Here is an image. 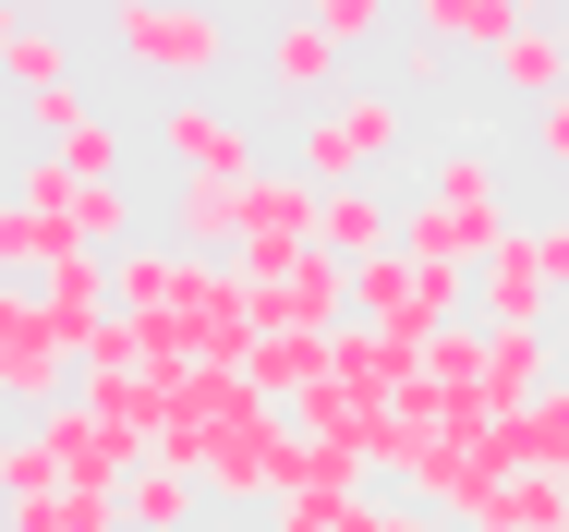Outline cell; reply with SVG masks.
<instances>
[{"instance_id": "1", "label": "cell", "mask_w": 569, "mask_h": 532, "mask_svg": "<svg viewBox=\"0 0 569 532\" xmlns=\"http://www.w3.org/2000/svg\"><path fill=\"white\" fill-rule=\"evenodd\" d=\"M400 133H412V98H388V86H340L328 109H303L291 170H303L316 194H340V182H376V170L400 158Z\"/></svg>"}, {"instance_id": "2", "label": "cell", "mask_w": 569, "mask_h": 532, "mask_svg": "<svg viewBox=\"0 0 569 532\" xmlns=\"http://www.w3.org/2000/svg\"><path fill=\"white\" fill-rule=\"evenodd\" d=\"M110 49L133 73H158V86H207L230 61V24L207 0H110Z\"/></svg>"}, {"instance_id": "3", "label": "cell", "mask_w": 569, "mask_h": 532, "mask_svg": "<svg viewBox=\"0 0 569 532\" xmlns=\"http://www.w3.org/2000/svg\"><path fill=\"white\" fill-rule=\"evenodd\" d=\"M400 484H412V509H437L449 532H472L497 509V484H509V448H497V424H449V435H425V460Z\"/></svg>"}, {"instance_id": "4", "label": "cell", "mask_w": 569, "mask_h": 532, "mask_svg": "<svg viewBox=\"0 0 569 532\" xmlns=\"http://www.w3.org/2000/svg\"><path fill=\"white\" fill-rule=\"evenodd\" d=\"M291 472H303V424H291L279 400H254V412L207 448V496H230V509H279Z\"/></svg>"}, {"instance_id": "5", "label": "cell", "mask_w": 569, "mask_h": 532, "mask_svg": "<svg viewBox=\"0 0 569 532\" xmlns=\"http://www.w3.org/2000/svg\"><path fill=\"white\" fill-rule=\"evenodd\" d=\"M351 315L425 363V339H437V327H460V279L412 267V254H376V267H351Z\"/></svg>"}, {"instance_id": "6", "label": "cell", "mask_w": 569, "mask_h": 532, "mask_svg": "<svg viewBox=\"0 0 569 532\" xmlns=\"http://www.w3.org/2000/svg\"><path fill=\"white\" fill-rule=\"evenodd\" d=\"M254 279V315L267 327H303V339H340L351 327V267L328 242H303V254H279V267H242Z\"/></svg>"}, {"instance_id": "7", "label": "cell", "mask_w": 569, "mask_h": 532, "mask_svg": "<svg viewBox=\"0 0 569 532\" xmlns=\"http://www.w3.org/2000/svg\"><path fill=\"white\" fill-rule=\"evenodd\" d=\"M86 363L49 339V315H37V291L24 279H0V400H24V412H61V388H73Z\"/></svg>"}, {"instance_id": "8", "label": "cell", "mask_w": 569, "mask_h": 532, "mask_svg": "<svg viewBox=\"0 0 569 532\" xmlns=\"http://www.w3.org/2000/svg\"><path fill=\"white\" fill-rule=\"evenodd\" d=\"M158 158H170L182 182H254V170H267L254 121H242V109H207V98L158 109Z\"/></svg>"}, {"instance_id": "9", "label": "cell", "mask_w": 569, "mask_h": 532, "mask_svg": "<svg viewBox=\"0 0 569 532\" xmlns=\"http://www.w3.org/2000/svg\"><path fill=\"white\" fill-rule=\"evenodd\" d=\"M37 424H49V448H61V472H73V484H110V496L158 460L146 424H121V412H98V400H61V412H37Z\"/></svg>"}, {"instance_id": "10", "label": "cell", "mask_w": 569, "mask_h": 532, "mask_svg": "<svg viewBox=\"0 0 569 532\" xmlns=\"http://www.w3.org/2000/svg\"><path fill=\"white\" fill-rule=\"evenodd\" d=\"M425 207H449L460 230L485 242V254H497V242L521 230V218L497 207V145H472V133H460V145H437V158H425Z\"/></svg>"}, {"instance_id": "11", "label": "cell", "mask_w": 569, "mask_h": 532, "mask_svg": "<svg viewBox=\"0 0 569 532\" xmlns=\"http://www.w3.org/2000/svg\"><path fill=\"white\" fill-rule=\"evenodd\" d=\"M472 315L485 327H546L558 315V279H546V242H533V230H509V242L472 267Z\"/></svg>"}, {"instance_id": "12", "label": "cell", "mask_w": 569, "mask_h": 532, "mask_svg": "<svg viewBox=\"0 0 569 532\" xmlns=\"http://www.w3.org/2000/svg\"><path fill=\"white\" fill-rule=\"evenodd\" d=\"M316 218H328V194H316L291 158H267V170H254V230H242V254H230V267H279V254H303V242H316Z\"/></svg>"}, {"instance_id": "13", "label": "cell", "mask_w": 569, "mask_h": 532, "mask_svg": "<svg viewBox=\"0 0 569 532\" xmlns=\"http://www.w3.org/2000/svg\"><path fill=\"white\" fill-rule=\"evenodd\" d=\"M24 121H37V145H49V158H61L73 182H121V158H133V133H121L110 109H86L73 86H61V98H37Z\"/></svg>"}, {"instance_id": "14", "label": "cell", "mask_w": 569, "mask_h": 532, "mask_svg": "<svg viewBox=\"0 0 569 532\" xmlns=\"http://www.w3.org/2000/svg\"><path fill=\"white\" fill-rule=\"evenodd\" d=\"M267 86H279V98H303V109H328V98L351 86V73H340V37H328L316 12L267 24Z\"/></svg>"}, {"instance_id": "15", "label": "cell", "mask_w": 569, "mask_h": 532, "mask_svg": "<svg viewBox=\"0 0 569 532\" xmlns=\"http://www.w3.org/2000/svg\"><path fill=\"white\" fill-rule=\"evenodd\" d=\"M37 315H49V339L86 363V339L110 327V254H61V267L37 279Z\"/></svg>"}, {"instance_id": "16", "label": "cell", "mask_w": 569, "mask_h": 532, "mask_svg": "<svg viewBox=\"0 0 569 532\" xmlns=\"http://www.w3.org/2000/svg\"><path fill=\"white\" fill-rule=\"evenodd\" d=\"M485 400H497V412L558 400V339H546V327H485Z\"/></svg>"}, {"instance_id": "17", "label": "cell", "mask_w": 569, "mask_h": 532, "mask_svg": "<svg viewBox=\"0 0 569 532\" xmlns=\"http://www.w3.org/2000/svg\"><path fill=\"white\" fill-rule=\"evenodd\" d=\"M254 230V182H170V242L182 254H242Z\"/></svg>"}, {"instance_id": "18", "label": "cell", "mask_w": 569, "mask_h": 532, "mask_svg": "<svg viewBox=\"0 0 569 532\" xmlns=\"http://www.w3.org/2000/svg\"><path fill=\"white\" fill-rule=\"evenodd\" d=\"M497 98L509 109H558L569 98V24H521V37L497 49Z\"/></svg>"}, {"instance_id": "19", "label": "cell", "mask_w": 569, "mask_h": 532, "mask_svg": "<svg viewBox=\"0 0 569 532\" xmlns=\"http://www.w3.org/2000/svg\"><path fill=\"white\" fill-rule=\"evenodd\" d=\"M316 242H328L340 267H376V254H400V207H388L376 182H340L328 218H316Z\"/></svg>"}, {"instance_id": "20", "label": "cell", "mask_w": 569, "mask_h": 532, "mask_svg": "<svg viewBox=\"0 0 569 532\" xmlns=\"http://www.w3.org/2000/svg\"><path fill=\"white\" fill-rule=\"evenodd\" d=\"M182 267H194V254L158 242V230L121 242V254H110V315H170V303H182Z\"/></svg>"}, {"instance_id": "21", "label": "cell", "mask_w": 569, "mask_h": 532, "mask_svg": "<svg viewBox=\"0 0 569 532\" xmlns=\"http://www.w3.org/2000/svg\"><path fill=\"white\" fill-rule=\"evenodd\" d=\"M521 24H533L521 0H412V37H437V49H485V61H497Z\"/></svg>"}, {"instance_id": "22", "label": "cell", "mask_w": 569, "mask_h": 532, "mask_svg": "<svg viewBox=\"0 0 569 532\" xmlns=\"http://www.w3.org/2000/svg\"><path fill=\"white\" fill-rule=\"evenodd\" d=\"M121 521H133V532H194V521H207V472H182V460H146V472L121 484Z\"/></svg>"}, {"instance_id": "23", "label": "cell", "mask_w": 569, "mask_h": 532, "mask_svg": "<svg viewBox=\"0 0 569 532\" xmlns=\"http://www.w3.org/2000/svg\"><path fill=\"white\" fill-rule=\"evenodd\" d=\"M242 388L291 412L303 388H328V339H303V327H267V339H254V363H242Z\"/></svg>"}, {"instance_id": "24", "label": "cell", "mask_w": 569, "mask_h": 532, "mask_svg": "<svg viewBox=\"0 0 569 532\" xmlns=\"http://www.w3.org/2000/svg\"><path fill=\"white\" fill-rule=\"evenodd\" d=\"M61 254H86V242H73V230H61L49 207H24V194H0V279H24V291H37V279H49Z\"/></svg>"}, {"instance_id": "25", "label": "cell", "mask_w": 569, "mask_h": 532, "mask_svg": "<svg viewBox=\"0 0 569 532\" xmlns=\"http://www.w3.org/2000/svg\"><path fill=\"white\" fill-rule=\"evenodd\" d=\"M328 375H340L351 400H400V388H412V351H400V339H376V327L351 315L340 339H328Z\"/></svg>"}, {"instance_id": "26", "label": "cell", "mask_w": 569, "mask_h": 532, "mask_svg": "<svg viewBox=\"0 0 569 532\" xmlns=\"http://www.w3.org/2000/svg\"><path fill=\"white\" fill-rule=\"evenodd\" d=\"M412 375H425V388H449L460 412H497V400H485V315H460V327H437V339H425V363H412Z\"/></svg>"}, {"instance_id": "27", "label": "cell", "mask_w": 569, "mask_h": 532, "mask_svg": "<svg viewBox=\"0 0 569 532\" xmlns=\"http://www.w3.org/2000/svg\"><path fill=\"white\" fill-rule=\"evenodd\" d=\"M0 532H133L121 521L110 484H61V496H24V509H0Z\"/></svg>"}, {"instance_id": "28", "label": "cell", "mask_w": 569, "mask_h": 532, "mask_svg": "<svg viewBox=\"0 0 569 532\" xmlns=\"http://www.w3.org/2000/svg\"><path fill=\"white\" fill-rule=\"evenodd\" d=\"M0 86H12L24 109H37V98H61V86H73V37H61V24H24V37L0 49Z\"/></svg>"}, {"instance_id": "29", "label": "cell", "mask_w": 569, "mask_h": 532, "mask_svg": "<svg viewBox=\"0 0 569 532\" xmlns=\"http://www.w3.org/2000/svg\"><path fill=\"white\" fill-rule=\"evenodd\" d=\"M73 472H61V448H49V424L0 435V509H24V496H61Z\"/></svg>"}, {"instance_id": "30", "label": "cell", "mask_w": 569, "mask_h": 532, "mask_svg": "<svg viewBox=\"0 0 569 532\" xmlns=\"http://www.w3.org/2000/svg\"><path fill=\"white\" fill-rule=\"evenodd\" d=\"M316 24H328L340 49H376L388 24H412V0H316Z\"/></svg>"}, {"instance_id": "31", "label": "cell", "mask_w": 569, "mask_h": 532, "mask_svg": "<svg viewBox=\"0 0 569 532\" xmlns=\"http://www.w3.org/2000/svg\"><path fill=\"white\" fill-rule=\"evenodd\" d=\"M267 532H363V496H279Z\"/></svg>"}, {"instance_id": "32", "label": "cell", "mask_w": 569, "mask_h": 532, "mask_svg": "<svg viewBox=\"0 0 569 532\" xmlns=\"http://www.w3.org/2000/svg\"><path fill=\"white\" fill-rule=\"evenodd\" d=\"M449 61H460V49H437V37H400V98H437V86H449Z\"/></svg>"}, {"instance_id": "33", "label": "cell", "mask_w": 569, "mask_h": 532, "mask_svg": "<svg viewBox=\"0 0 569 532\" xmlns=\"http://www.w3.org/2000/svg\"><path fill=\"white\" fill-rule=\"evenodd\" d=\"M521 145H533L546 170H569V98H558V109H533V121H521Z\"/></svg>"}, {"instance_id": "34", "label": "cell", "mask_w": 569, "mask_h": 532, "mask_svg": "<svg viewBox=\"0 0 569 532\" xmlns=\"http://www.w3.org/2000/svg\"><path fill=\"white\" fill-rule=\"evenodd\" d=\"M363 532H449L437 509H412V496H363Z\"/></svg>"}, {"instance_id": "35", "label": "cell", "mask_w": 569, "mask_h": 532, "mask_svg": "<svg viewBox=\"0 0 569 532\" xmlns=\"http://www.w3.org/2000/svg\"><path fill=\"white\" fill-rule=\"evenodd\" d=\"M533 242H546V279L569 291V218H533Z\"/></svg>"}, {"instance_id": "36", "label": "cell", "mask_w": 569, "mask_h": 532, "mask_svg": "<svg viewBox=\"0 0 569 532\" xmlns=\"http://www.w3.org/2000/svg\"><path fill=\"white\" fill-rule=\"evenodd\" d=\"M12 37H24V0H0V49H12Z\"/></svg>"}, {"instance_id": "37", "label": "cell", "mask_w": 569, "mask_h": 532, "mask_svg": "<svg viewBox=\"0 0 569 532\" xmlns=\"http://www.w3.org/2000/svg\"><path fill=\"white\" fill-rule=\"evenodd\" d=\"M521 12H533V24H558V12H569V0H521Z\"/></svg>"}, {"instance_id": "38", "label": "cell", "mask_w": 569, "mask_h": 532, "mask_svg": "<svg viewBox=\"0 0 569 532\" xmlns=\"http://www.w3.org/2000/svg\"><path fill=\"white\" fill-rule=\"evenodd\" d=\"M279 12H316V0H279Z\"/></svg>"}, {"instance_id": "39", "label": "cell", "mask_w": 569, "mask_h": 532, "mask_svg": "<svg viewBox=\"0 0 569 532\" xmlns=\"http://www.w3.org/2000/svg\"><path fill=\"white\" fill-rule=\"evenodd\" d=\"M558 532H569V521H558Z\"/></svg>"}]
</instances>
